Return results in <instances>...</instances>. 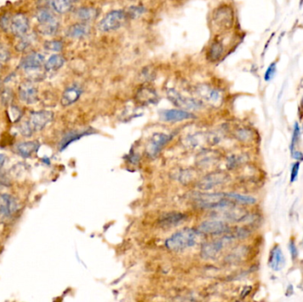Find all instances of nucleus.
Wrapping results in <instances>:
<instances>
[{
    "instance_id": "nucleus-36",
    "label": "nucleus",
    "mask_w": 303,
    "mask_h": 302,
    "mask_svg": "<svg viewBox=\"0 0 303 302\" xmlns=\"http://www.w3.org/2000/svg\"><path fill=\"white\" fill-rule=\"evenodd\" d=\"M146 12V9L143 6H132L129 9V15L132 18H138Z\"/></svg>"
},
{
    "instance_id": "nucleus-38",
    "label": "nucleus",
    "mask_w": 303,
    "mask_h": 302,
    "mask_svg": "<svg viewBox=\"0 0 303 302\" xmlns=\"http://www.w3.org/2000/svg\"><path fill=\"white\" fill-rule=\"evenodd\" d=\"M276 72H277V63L273 62L270 65V67L268 68L265 72V76H264L265 81H267V82L271 81L275 76Z\"/></svg>"
},
{
    "instance_id": "nucleus-10",
    "label": "nucleus",
    "mask_w": 303,
    "mask_h": 302,
    "mask_svg": "<svg viewBox=\"0 0 303 302\" xmlns=\"http://www.w3.org/2000/svg\"><path fill=\"white\" fill-rule=\"evenodd\" d=\"M171 135L164 133H155L152 135L147 146V153L151 158H154L159 154L163 148L171 140Z\"/></svg>"
},
{
    "instance_id": "nucleus-19",
    "label": "nucleus",
    "mask_w": 303,
    "mask_h": 302,
    "mask_svg": "<svg viewBox=\"0 0 303 302\" xmlns=\"http://www.w3.org/2000/svg\"><path fill=\"white\" fill-rule=\"evenodd\" d=\"M286 260L282 251L279 246H275L271 250L270 258H269V265L272 270L279 271L285 266Z\"/></svg>"
},
{
    "instance_id": "nucleus-30",
    "label": "nucleus",
    "mask_w": 303,
    "mask_h": 302,
    "mask_svg": "<svg viewBox=\"0 0 303 302\" xmlns=\"http://www.w3.org/2000/svg\"><path fill=\"white\" fill-rule=\"evenodd\" d=\"M35 42V37L32 35H28L27 36V34L25 36H21L20 37V40L18 42V44L16 45V50L17 52H26L27 50L31 47L33 43Z\"/></svg>"
},
{
    "instance_id": "nucleus-1",
    "label": "nucleus",
    "mask_w": 303,
    "mask_h": 302,
    "mask_svg": "<svg viewBox=\"0 0 303 302\" xmlns=\"http://www.w3.org/2000/svg\"><path fill=\"white\" fill-rule=\"evenodd\" d=\"M199 230L192 229H183L173 234L165 242V246L167 249L174 252L183 251L191 246H195L200 237Z\"/></svg>"
},
{
    "instance_id": "nucleus-29",
    "label": "nucleus",
    "mask_w": 303,
    "mask_h": 302,
    "mask_svg": "<svg viewBox=\"0 0 303 302\" xmlns=\"http://www.w3.org/2000/svg\"><path fill=\"white\" fill-rule=\"evenodd\" d=\"M73 2V0H52L50 4L56 12L66 13L71 10Z\"/></svg>"
},
{
    "instance_id": "nucleus-3",
    "label": "nucleus",
    "mask_w": 303,
    "mask_h": 302,
    "mask_svg": "<svg viewBox=\"0 0 303 302\" xmlns=\"http://www.w3.org/2000/svg\"><path fill=\"white\" fill-rule=\"evenodd\" d=\"M167 97L169 101L173 103V105L185 111H196L202 107L201 101L195 100L193 98L183 96L176 90L172 88L167 90Z\"/></svg>"
},
{
    "instance_id": "nucleus-34",
    "label": "nucleus",
    "mask_w": 303,
    "mask_h": 302,
    "mask_svg": "<svg viewBox=\"0 0 303 302\" xmlns=\"http://www.w3.org/2000/svg\"><path fill=\"white\" fill-rule=\"evenodd\" d=\"M8 116L12 122H16L21 117V110L16 105H11L8 109Z\"/></svg>"
},
{
    "instance_id": "nucleus-7",
    "label": "nucleus",
    "mask_w": 303,
    "mask_h": 302,
    "mask_svg": "<svg viewBox=\"0 0 303 302\" xmlns=\"http://www.w3.org/2000/svg\"><path fill=\"white\" fill-rule=\"evenodd\" d=\"M53 117L54 114L52 111L40 110V111L32 112L27 122L31 128L32 131L35 133L44 129L50 122H52Z\"/></svg>"
},
{
    "instance_id": "nucleus-44",
    "label": "nucleus",
    "mask_w": 303,
    "mask_h": 302,
    "mask_svg": "<svg viewBox=\"0 0 303 302\" xmlns=\"http://www.w3.org/2000/svg\"><path fill=\"white\" fill-rule=\"evenodd\" d=\"M6 161V156L4 154H0V174H1V169L3 168Z\"/></svg>"
},
{
    "instance_id": "nucleus-32",
    "label": "nucleus",
    "mask_w": 303,
    "mask_h": 302,
    "mask_svg": "<svg viewBox=\"0 0 303 302\" xmlns=\"http://www.w3.org/2000/svg\"><path fill=\"white\" fill-rule=\"evenodd\" d=\"M44 47L47 51L58 53L63 49V42L60 40L47 41L44 43Z\"/></svg>"
},
{
    "instance_id": "nucleus-21",
    "label": "nucleus",
    "mask_w": 303,
    "mask_h": 302,
    "mask_svg": "<svg viewBox=\"0 0 303 302\" xmlns=\"http://www.w3.org/2000/svg\"><path fill=\"white\" fill-rule=\"evenodd\" d=\"M186 218V215L182 213H169L160 218L159 223L163 228H171L178 225Z\"/></svg>"
},
{
    "instance_id": "nucleus-20",
    "label": "nucleus",
    "mask_w": 303,
    "mask_h": 302,
    "mask_svg": "<svg viewBox=\"0 0 303 302\" xmlns=\"http://www.w3.org/2000/svg\"><path fill=\"white\" fill-rule=\"evenodd\" d=\"M91 28L85 22H78L71 25L67 30V36L74 39H80L87 36Z\"/></svg>"
},
{
    "instance_id": "nucleus-25",
    "label": "nucleus",
    "mask_w": 303,
    "mask_h": 302,
    "mask_svg": "<svg viewBox=\"0 0 303 302\" xmlns=\"http://www.w3.org/2000/svg\"><path fill=\"white\" fill-rule=\"evenodd\" d=\"M36 20L38 21V25L45 24V23L51 22L52 20L57 19V17L54 15V13L46 6L40 7L36 12Z\"/></svg>"
},
{
    "instance_id": "nucleus-35",
    "label": "nucleus",
    "mask_w": 303,
    "mask_h": 302,
    "mask_svg": "<svg viewBox=\"0 0 303 302\" xmlns=\"http://www.w3.org/2000/svg\"><path fill=\"white\" fill-rule=\"evenodd\" d=\"M10 23H11V16L6 13L0 17V28L4 31H10Z\"/></svg>"
},
{
    "instance_id": "nucleus-22",
    "label": "nucleus",
    "mask_w": 303,
    "mask_h": 302,
    "mask_svg": "<svg viewBox=\"0 0 303 302\" xmlns=\"http://www.w3.org/2000/svg\"><path fill=\"white\" fill-rule=\"evenodd\" d=\"M92 133H94V132H93V130H91V129L80 130V131H72V132H69V133L67 134V135L61 139V141H60V151H63L64 149H66L68 145L72 144L73 142L76 141V140H78V139L82 138V137H84V136L91 135V134Z\"/></svg>"
},
{
    "instance_id": "nucleus-26",
    "label": "nucleus",
    "mask_w": 303,
    "mask_h": 302,
    "mask_svg": "<svg viewBox=\"0 0 303 302\" xmlns=\"http://www.w3.org/2000/svg\"><path fill=\"white\" fill-rule=\"evenodd\" d=\"M76 16L82 21H89L95 19L98 15V10L93 7H79L76 10Z\"/></svg>"
},
{
    "instance_id": "nucleus-5",
    "label": "nucleus",
    "mask_w": 303,
    "mask_h": 302,
    "mask_svg": "<svg viewBox=\"0 0 303 302\" xmlns=\"http://www.w3.org/2000/svg\"><path fill=\"white\" fill-rule=\"evenodd\" d=\"M195 92L202 101L214 107H218L223 102L222 93L210 85L206 84L198 85L196 86Z\"/></svg>"
},
{
    "instance_id": "nucleus-4",
    "label": "nucleus",
    "mask_w": 303,
    "mask_h": 302,
    "mask_svg": "<svg viewBox=\"0 0 303 302\" xmlns=\"http://www.w3.org/2000/svg\"><path fill=\"white\" fill-rule=\"evenodd\" d=\"M127 14L123 10H114L108 12L99 23V29L102 32H110L121 28L126 21Z\"/></svg>"
},
{
    "instance_id": "nucleus-23",
    "label": "nucleus",
    "mask_w": 303,
    "mask_h": 302,
    "mask_svg": "<svg viewBox=\"0 0 303 302\" xmlns=\"http://www.w3.org/2000/svg\"><path fill=\"white\" fill-rule=\"evenodd\" d=\"M65 63V59L60 54H53L44 62V69L45 72H56L61 69Z\"/></svg>"
},
{
    "instance_id": "nucleus-27",
    "label": "nucleus",
    "mask_w": 303,
    "mask_h": 302,
    "mask_svg": "<svg viewBox=\"0 0 303 302\" xmlns=\"http://www.w3.org/2000/svg\"><path fill=\"white\" fill-rule=\"evenodd\" d=\"M223 53V45L219 41H215L209 46L207 52V59L210 61H216L222 57Z\"/></svg>"
},
{
    "instance_id": "nucleus-37",
    "label": "nucleus",
    "mask_w": 303,
    "mask_h": 302,
    "mask_svg": "<svg viewBox=\"0 0 303 302\" xmlns=\"http://www.w3.org/2000/svg\"><path fill=\"white\" fill-rule=\"evenodd\" d=\"M300 137V127L298 123H295V129H294V134H293V137H292L291 145H290V150H291V153L295 149V145H297V142L299 139Z\"/></svg>"
},
{
    "instance_id": "nucleus-42",
    "label": "nucleus",
    "mask_w": 303,
    "mask_h": 302,
    "mask_svg": "<svg viewBox=\"0 0 303 302\" xmlns=\"http://www.w3.org/2000/svg\"><path fill=\"white\" fill-rule=\"evenodd\" d=\"M289 250H290V253H291L292 258L295 260V258H297V256H298V250L295 246L294 240H291L289 243Z\"/></svg>"
},
{
    "instance_id": "nucleus-13",
    "label": "nucleus",
    "mask_w": 303,
    "mask_h": 302,
    "mask_svg": "<svg viewBox=\"0 0 303 302\" xmlns=\"http://www.w3.org/2000/svg\"><path fill=\"white\" fill-rule=\"evenodd\" d=\"M135 100L137 103L140 105H148L156 104L159 101V97L152 88L143 86L138 90L136 93Z\"/></svg>"
},
{
    "instance_id": "nucleus-18",
    "label": "nucleus",
    "mask_w": 303,
    "mask_h": 302,
    "mask_svg": "<svg viewBox=\"0 0 303 302\" xmlns=\"http://www.w3.org/2000/svg\"><path fill=\"white\" fill-rule=\"evenodd\" d=\"M225 180V176L223 174L214 173L209 174L206 177H204L199 182V188L200 190L207 191L211 190L215 186L222 185Z\"/></svg>"
},
{
    "instance_id": "nucleus-45",
    "label": "nucleus",
    "mask_w": 303,
    "mask_h": 302,
    "mask_svg": "<svg viewBox=\"0 0 303 302\" xmlns=\"http://www.w3.org/2000/svg\"><path fill=\"white\" fill-rule=\"evenodd\" d=\"M51 1H52V0H38V2H39V3H41V4H51Z\"/></svg>"
},
{
    "instance_id": "nucleus-28",
    "label": "nucleus",
    "mask_w": 303,
    "mask_h": 302,
    "mask_svg": "<svg viewBox=\"0 0 303 302\" xmlns=\"http://www.w3.org/2000/svg\"><path fill=\"white\" fill-rule=\"evenodd\" d=\"M60 28V21L58 19L45 24L38 25V32L44 36H52L57 33Z\"/></svg>"
},
{
    "instance_id": "nucleus-31",
    "label": "nucleus",
    "mask_w": 303,
    "mask_h": 302,
    "mask_svg": "<svg viewBox=\"0 0 303 302\" xmlns=\"http://www.w3.org/2000/svg\"><path fill=\"white\" fill-rule=\"evenodd\" d=\"M226 196L229 199H231L235 201L242 203V204H254L255 202V199L250 197V196H245L241 194H226Z\"/></svg>"
},
{
    "instance_id": "nucleus-8",
    "label": "nucleus",
    "mask_w": 303,
    "mask_h": 302,
    "mask_svg": "<svg viewBox=\"0 0 303 302\" xmlns=\"http://www.w3.org/2000/svg\"><path fill=\"white\" fill-rule=\"evenodd\" d=\"M18 93L20 101L28 105L36 104L39 100L38 89L30 80L22 82L19 86Z\"/></svg>"
},
{
    "instance_id": "nucleus-2",
    "label": "nucleus",
    "mask_w": 303,
    "mask_h": 302,
    "mask_svg": "<svg viewBox=\"0 0 303 302\" xmlns=\"http://www.w3.org/2000/svg\"><path fill=\"white\" fill-rule=\"evenodd\" d=\"M226 194H195L193 200L199 207L208 209H219L226 207L229 202L226 201Z\"/></svg>"
},
{
    "instance_id": "nucleus-12",
    "label": "nucleus",
    "mask_w": 303,
    "mask_h": 302,
    "mask_svg": "<svg viewBox=\"0 0 303 302\" xmlns=\"http://www.w3.org/2000/svg\"><path fill=\"white\" fill-rule=\"evenodd\" d=\"M226 241H227L226 238H221V239L213 240V241L207 242L206 244H204L200 250L201 256L206 260L214 259L223 250Z\"/></svg>"
},
{
    "instance_id": "nucleus-6",
    "label": "nucleus",
    "mask_w": 303,
    "mask_h": 302,
    "mask_svg": "<svg viewBox=\"0 0 303 302\" xmlns=\"http://www.w3.org/2000/svg\"><path fill=\"white\" fill-rule=\"evenodd\" d=\"M45 59L42 53L37 52H30L27 53L20 61V69H23L26 73H39L42 67L44 66Z\"/></svg>"
},
{
    "instance_id": "nucleus-16",
    "label": "nucleus",
    "mask_w": 303,
    "mask_h": 302,
    "mask_svg": "<svg viewBox=\"0 0 303 302\" xmlns=\"http://www.w3.org/2000/svg\"><path fill=\"white\" fill-rule=\"evenodd\" d=\"M198 230L200 233L219 235L227 230V226L221 221H215V220L212 221L211 220V221H206V222L200 223Z\"/></svg>"
},
{
    "instance_id": "nucleus-33",
    "label": "nucleus",
    "mask_w": 303,
    "mask_h": 302,
    "mask_svg": "<svg viewBox=\"0 0 303 302\" xmlns=\"http://www.w3.org/2000/svg\"><path fill=\"white\" fill-rule=\"evenodd\" d=\"M196 171L193 169H187L183 170L179 174V181L183 184H188L194 179L196 177Z\"/></svg>"
},
{
    "instance_id": "nucleus-40",
    "label": "nucleus",
    "mask_w": 303,
    "mask_h": 302,
    "mask_svg": "<svg viewBox=\"0 0 303 302\" xmlns=\"http://www.w3.org/2000/svg\"><path fill=\"white\" fill-rule=\"evenodd\" d=\"M12 100V92L10 89H4L2 92V101L4 104H9Z\"/></svg>"
},
{
    "instance_id": "nucleus-43",
    "label": "nucleus",
    "mask_w": 303,
    "mask_h": 302,
    "mask_svg": "<svg viewBox=\"0 0 303 302\" xmlns=\"http://www.w3.org/2000/svg\"><path fill=\"white\" fill-rule=\"evenodd\" d=\"M292 156L297 161H303V154L299 152V151H293L292 152Z\"/></svg>"
},
{
    "instance_id": "nucleus-24",
    "label": "nucleus",
    "mask_w": 303,
    "mask_h": 302,
    "mask_svg": "<svg viewBox=\"0 0 303 302\" xmlns=\"http://www.w3.org/2000/svg\"><path fill=\"white\" fill-rule=\"evenodd\" d=\"M39 148V144L36 141H28L20 143L17 145V153L20 154L21 157L28 158L31 156L33 153H36Z\"/></svg>"
},
{
    "instance_id": "nucleus-39",
    "label": "nucleus",
    "mask_w": 303,
    "mask_h": 302,
    "mask_svg": "<svg viewBox=\"0 0 303 302\" xmlns=\"http://www.w3.org/2000/svg\"><path fill=\"white\" fill-rule=\"evenodd\" d=\"M10 59V52L5 46L0 45V61L1 62H6Z\"/></svg>"
},
{
    "instance_id": "nucleus-11",
    "label": "nucleus",
    "mask_w": 303,
    "mask_h": 302,
    "mask_svg": "<svg viewBox=\"0 0 303 302\" xmlns=\"http://www.w3.org/2000/svg\"><path fill=\"white\" fill-rule=\"evenodd\" d=\"M29 29V20L23 12H17L11 17L10 31L18 37L25 36Z\"/></svg>"
},
{
    "instance_id": "nucleus-15",
    "label": "nucleus",
    "mask_w": 303,
    "mask_h": 302,
    "mask_svg": "<svg viewBox=\"0 0 303 302\" xmlns=\"http://www.w3.org/2000/svg\"><path fill=\"white\" fill-rule=\"evenodd\" d=\"M18 209L15 199L8 194H0V216L9 217Z\"/></svg>"
},
{
    "instance_id": "nucleus-41",
    "label": "nucleus",
    "mask_w": 303,
    "mask_h": 302,
    "mask_svg": "<svg viewBox=\"0 0 303 302\" xmlns=\"http://www.w3.org/2000/svg\"><path fill=\"white\" fill-rule=\"evenodd\" d=\"M300 169V162H295L293 168H292L291 177H290V181L291 183L294 182L298 178V174H299Z\"/></svg>"
},
{
    "instance_id": "nucleus-46",
    "label": "nucleus",
    "mask_w": 303,
    "mask_h": 302,
    "mask_svg": "<svg viewBox=\"0 0 303 302\" xmlns=\"http://www.w3.org/2000/svg\"><path fill=\"white\" fill-rule=\"evenodd\" d=\"M1 67H2V66H1V61H0V70H1Z\"/></svg>"
},
{
    "instance_id": "nucleus-9",
    "label": "nucleus",
    "mask_w": 303,
    "mask_h": 302,
    "mask_svg": "<svg viewBox=\"0 0 303 302\" xmlns=\"http://www.w3.org/2000/svg\"><path fill=\"white\" fill-rule=\"evenodd\" d=\"M213 22L220 28H228L233 23V12L230 6L222 5L213 13Z\"/></svg>"
},
{
    "instance_id": "nucleus-17",
    "label": "nucleus",
    "mask_w": 303,
    "mask_h": 302,
    "mask_svg": "<svg viewBox=\"0 0 303 302\" xmlns=\"http://www.w3.org/2000/svg\"><path fill=\"white\" fill-rule=\"evenodd\" d=\"M82 88L79 85H73L71 86L68 87L67 89L64 91L62 97H61V105L63 106H68L76 103V101L79 100L81 95H82Z\"/></svg>"
},
{
    "instance_id": "nucleus-14",
    "label": "nucleus",
    "mask_w": 303,
    "mask_h": 302,
    "mask_svg": "<svg viewBox=\"0 0 303 302\" xmlns=\"http://www.w3.org/2000/svg\"><path fill=\"white\" fill-rule=\"evenodd\" d=\"M161 120L165 121H182L190 120L194 118V114L183 110V109H167L161 111L160 113Z\"/></svg>"
}]
</instances>
